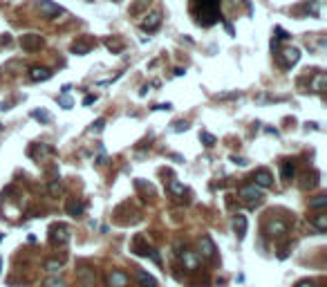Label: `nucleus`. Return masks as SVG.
<instances>
[{
	"label": "nucleus",
	"mask_w": 327,
	"mask_h": 287,
	"mask_svg": "<svg viewBox=\"0 0 327 287\" xmlns=\"http://www.w3.org/2000/svg\"><path fill=\"white\" fill-rule=\"evenodd\" d=\"M41 14L45 18H52V16H61V14H65V9L61 5H56V2H52V0H41Z\"/></svg>",
	"instance_id": "obj_7"
},
{
	"label": "nucleus",
	"mask_w": 327,
	"mask_h": 287,
	"mask_svg": "<svg viewBox=\"0 0 327 287\" xmlns=\"http://www.w3.org/2000/svg\"><path fill=\"white\" fill-rule=\"evenodd\" d=\"M231 162H233V164H237V166H244V164H247V160H242V157H231Z\"/></svg>",
	"instance_id": "obj_32"
},
{
	"label": "nucleus",
	"mask_w": 327,
	"mask_h": 287,
	"mask_svg": "<svg viewBox=\"0 0 327 287\" xmlns=\"http://www.w3.org/2000/svg\"><path fill=\"white\" fill-rule=\"evenodd\" d=\"M32 117L38 119V121H43V123H49V121H52V115H49V112H45V110H34Z\"/></svg>",
	"instance_id": "obj_22"
},
{
	"label": "nucleus",
	"mask_w": 327,
	"mask_h": 287,
	"mask_svg": "<svg viewBox=\"0 0 327 287\" xmlns=\"http://www.w3.org/2000/svg\"><path fill=\"white\" fill-rule=\"evenodd\" d=\"M94 101H96V96L90 95V96H85V99H83V106H90V103H94Z\"/></svg>",
	"instance_id": "obj_33"
},
{
	"label": "nucleus",
	"mask_w": 327,
	"mask_h": 287,
	"mask_svg": "<svg viewBox=\"0 0 327 287\" xmlns=\"http://www.w3.org/2000/svg\"><path fill=\"white\" fill-rule=\"evenodd\" d=\"M200 139L204 142V146H215V137H213L211 133H202Z\"/></svg>",
	"instance_id": "obj_26"
},
{
	"label": "nucleus",
	"mask_w": 327,
	"mask_h": 287,
	"mask_svg": "<svg viewBox=\"0 0 327 287\" xmlns=\"http://www.w3.org/2000/svg\"><path fill=\"white\" fill-rule=\"evenodd\" d=\"M96 164H99V166L106 164V153H103V150H101V155H99V160H96Z\"/></svg>",
	"instance_id": "obj_35"
},
{
	"label": "nucleus",
	"mask_w": 327,
	"mask_h": 287,
	"mask_svg": "<svg viewBox=\"0 0 327 287\" xmlns=\"http://www.w3.org/2000/svg\"><path fill=\"white\" fill-rule=\"evenodd\" d=\"M49 240H52V245H68L70 242V229L65 224H54L49 229Z\"/></svg>",
	"instance_id": "obj_3"
},
{
	"label": "nucleus",
	"mask_w": 327,
	"mask_h": 287,
	"mask_svg": "<svg viewBox=\"0 0 327 287\" xmlns=\"http://www.w3.org/2000/svg\"><path fill=\"white\" fill-rule=\"evenodd\" d=\"M52 70H47V68H32L29 70V81H34V83H41V81H47V79H52Z\"/></svg>",
	"instance_id": "obj_11"
},
{
	"label": "nucleus",
	"mask_w": 327,
	"mask_h": 287,
	"mask_svg": "<svg viewBox=\"0 0 327 287\" xmlns=\"http://www.w3.org/2000/svg\"><path fill=\"white\" fill-rule=\"evenodd\" d=\"M170 191L175 193V195H184V184H180V182H170Z\"/></svg>",
	"instance_id": "obj_25"
},
{
	"label": "nucleus",
	"mask_w": 327,
	"mask_h": 287,
	"mask_svg": "<svg viewBox=\"0 0 327 287\" xmlns=\"http://www.w3.org/2000/svg\"><path fill=\"white\" fill-rule=\"evenodd\" d=\"M103 126H106V121H103V119H96V121L92 123L90 133H101V130H103Z\"/></svg>",
	"instance_id": "obj_27"
},
{
	"label": "nucleus",
	"mask_w": 327,
	"mask_h": 287,
	"mask_svg": "<svg viewBox=\"0 0 327 287\" xmlns=\"http://www.w3.org/2000/svg\"><path fill=\"white\" fill-rule=\"evenodd\" d=\"M83 209H85V204L83 202H76V200H72V202L68 204V213L72 215V218H79V215H83Z\"/></svg>",
	"instance_id": "obj_18"
},
{
	"label": "nucleus",
	"mask_w": 327,
	"mask_h": 287,
	"mask_svg": "<svg viewBox=\"0 0 327 287\" xmlns=\"http://www.w3.org/2000/svg\"><path fill=\"white\" fill-rule=\"evenodd\" d=\"M237 195L242 197L247 204H258L260 200H262V193H260V189H258L256 184H244V186H240Z\"/></svg>",
	"instance_id": "obj_2"
},
{
	"label": "nucleus",
	"mask_w": 327,
	"mask_h": 287,
	"mask_svg": "<svg viewBox=\"0 0 327 287\" xmlns=\"http://www.w3.org/2000/svg\"><path fill=\"white\" fill-rule=\"evenodd\" d=\"M285 234H287V224L282 222V220H274V222L269 224V236H274V238H282Z\"/></svg>",
	"instance_id": "obj_15"
},
{
	"label": "nucleus",
	"mask_w": 327,
	"mask_h": 287,
	"mask_svg": "<svg viewBox=\"0 0 327 287\" xmlns=\"http://www.w3.org/2000/svg\"><path fill=\"white\" fill-rule=\"evenodd\" d=\"M327 83V74H323V72H318L316 76H314V81H311V90L314 92H323V88H325Z\"/></svg>",
	"instance_id": "obj_19"
},
{
	"label": "nucleus",
	"mask_w": 327,
	"mask_h": 287,
	"mask_svg": "<svg viewBox=\"0 0 327 287\" xmlns=\"http://www.w3.org/2000/svg\"><path fill=\"white\" fill-rule=\"evenodd\" d=\"M280 173H282V180H291V177H294V164H291V162H285L282 168H280Z\"/></svg>",
	"instance_id": "obj_23"
},
{
	"label": "nucleus",
	"mask_w": 327,
	"mask_h": 287,
	"mask_svg": "<svg viewBox=\"0 0 327 287\" xmlns=\"http://www.w3.org/2000/svg\"><path fill=\"white\" fill-rule=\"evenodd\" d=\"M200 254L204 256V258H213V256H215V245H213V240L209 238V236H202V240H200Z\"/></svg>",
	"instance_id": "obj_12"
},
{
	"label": "nucleus",
	"mask_w": 327,
	"mask_h": 287,
	"mask_svg": "<svg viewBox=\"0 0 327 287\" xmlns=\"http://www.w3.org/2000/svg\"><path fill=\"white\" fill-rule=\"evenodd\" d=\"M327 207V197L325 195H316L309 200V209H325Z\"/></svg>",
	"instance_id": "obj_20"
},
{
	"label": "nucleus",
	"mask_w": 327,
	"mask_h": 287,
	"mask_svg": "<svg viewBox=\"0 0 327 287\" xmlns=\"http://www.w3.org/2000/svg\"><path fill=\"white\" fill-rule=\"evenodd\" d=\"M197 16L202 25H213L220 18V0H197Z\"/></svg>",
	"instance_id": "obj_1"
},
{
	"label": "nucleus",
	"mask_w": 327,
	"mask_h": 287,
	"mask_svg": "<svg viewBox=\"0 0 327 287\" xmlns=\"http://www.w3.org/2000/svg\"><path fill=\"white\" fill-rule=\"evenodd\" d=\"M128 285V276L119 269H112L108 274V287H126Z\"/></svg>",
	"instance_id": "obj_10"
},
{
	"label": "nucleus",
	"mask_w": 327,
	"mask_h": 287,
	"mask_svg": "<svg viewBox=\"0 0 327 287\" xmlns=\"http://www.w3.org/2000/svg\"><path fill=\"white\" fill-rule=\"evenodd\" d=\"M45 269H47L49 274H58V271L63 269V263H58V261H45Z\"/></svg>",
	"instance_id": "obj_21"
},
{
	"label": "nucleus",
	"mask_w": 327,
	"mask_h": 287,
	"mask_svg": "<svg viewBox=\"0 0 327 287\" xmlns=\"http://www.w3.org/2000/svg\"><path fill=\"white\" fill-rule=\"evenodd\" d=\"M233 231H235L237 240L244 238V234H247V218H244V215H235V220H233Z\"/></svg>",
	"instance_id": "obj_14"
},
{
	"label": "nucleus",
	"mask_w": 327,
	"mask_h": 287,
	"mask_svg": "<svg viewBox=\"0 0 327 287\" xmlns=\"http://www.w3.org/2000/svg\"><path fill=\"white\" fill-rule=\"evenodd\" d=\"M58 103L63 108H72V99H70V95H61L58 96Z\"/></svg>",
	"instance_id": "obj_28"
},
{
	"label": "nucleus",
	"mask_w": 327,
	"mask_h": 287,
	"mask_svg": "<svg viewBox=\"0 0 327 287\" xmlns=\"http://www.w3.org/2000/svg\"><path fill=\"white\" fill-rule=\"evenodd\" d=\"M182 263L186 265V269H197L200 265V256L195 251H182Z\"/></svg>",
	"instance_id": "obj_13"
},
{
	"label": "nucleus",
	"mask_w": 327,
	"mask_h": 287,
	"mask_svg": "<svg viewBox=\"0 0 327 287\" xmlns=\"http://www.w3.org/2000/svg\"><path fill=\"white\" fill-rule=\"evenodd\" d=\"M298 287H316L314 283H309V281H305V283H298Z\"/></svg>",
	"instance_id": "obj_36"
},
{
	"label": "nucleus",
	"mask_w": 327,
	"mask_h": 287,
	"mask_svg": "<svg viewBox=\"0 0 327 287\" xmlns=\"http://www.w3.org/2000/svg\"><path fill=\"white\" fill-rule=\"evenodd\" d=\"M137 283H139V287H157V281H155L150 274L141 271V269L137 271Z\"/></svg>",
	"instance_id": "obj_16"
},
{
	"label": "nucleus",
	"mask_w": 327,
	"mask_h": 287,
	"mask_svg": "<svg viewBox=\"0 0 327 287\" xmlns=\"http://www.w3.org/2000/svg\"><path fill=\"white\" fill-rule=\"evenodd\" d=\"M92 48H94V41H92V38H88V36H83V38H79V41H74V43H72V52H74V54H79V56L88 54Z\"/></svg>",
	"instance_id": "obj_8"
},
{
	"label": "nucleus",
	"mask_w": 327,
	"mask_h": 287,
	"mask_svg": "<svg viewBox=\"0 0 327 287\" xmlns=\"http://www.w3.org/2000/svg\"><path fill=\"white\" fill-rule=\"evenodd\" d=\"M61 191H63V186H61V182H52V184H49V193H52V195H58Z\"/></svg>",
	"instance_id": "obj_29"
},
{
	"label": "nucleus",
	"mask_w": 327,
	"mask_h": 287,
	"mask_svg": "<svg viewBox=\"0 0 327 287\" xmlns=\"http://www.w3.org/2000/svg\"><path fill=\"white\" fill-rule=\"evenodd\" d=\"M0 271H2V261H0Z\"/></svg>",
	"instance_id": "obj_37"
},
{
	"label": "nucleus",
	"mask_w": 327,
	"mask_h": 287,
	"mask_svg": "<svg viewBox=\"0 0 327 287\" xmlns=\"http://www.w3.org/2000/svg\"><path fill=\"white\" fill-rule=\"evenodd\" d=\"M21 48L25 52H36V49L43 48V38L38 34H27V36L21 38Z\"/></svg>",
	"instance_id": "obj_5"
},
{
	"label": "nucleus",
	"mask_w": 327,
	"mask_h": 287,
	"mask_svg": "<svg viewBox=\"0 0 327 287\" xmlns=\"http://www.w3.org/2000/svg\"><path fill=\"white\" fill-rule=\"evenodd\" d=\"M170 103H159V106H155V110H170Z\"/></svg>",
	"instance_id": "obj_34"
},
{
	"label": "nucleus",
	"mask_w": 327,
	"mask_h": 287,
	"mask_svg": "<svg viewBox=\"0 0 327 287\" xmlns=\"http://www.w3.org/2000/svg\"><path fill=\"white\" fill-rule=\"evenodd\" d=\"M298 61H301V52L296 48H287L278 54V63L282 65V68H291V65H296Z\"/></svg>",
	"instance_id": "obj_4"
},
{
	"label": "nucleus",
	"mask_w": 327,
	"mask_h": 287,
	"mask_svg": "<svg viewBox=\"0 0 327 287\" xmlns=\"http://www.w3.org/2000/svg\"><path fill=\"white\" fill-rule=\"evenodd\" d=\"M0 130H2V126H0Z\"/></svg>",
	"instance_id": "obj_38"
},
{
	"label": "nucleus",
	"mask_w": 327,
	"mask_h": 287,
	"mask_svg": "<svg viewBox=\"0 0 327 287\" xmlns=\"http://www.w3.org/2000/svg\"><path fill=\"white\" fill-rule=\"evenodd\" d=\"M159 25H162V14H159V11H153V14H148V16L143 18L141 29L143 32H155Z\"/></svg>",
	"instance_id": "obj_9"
},
{
	"label": "nucleus",
	"mask_w": 327,
	"mask_h": 287,
	"mask_svg": "<svg viewBox=\"0 0 327 287\" xmlns=\"http://www.w3.org/2000/svg\"><path fill=\"white\" fill-rule=\"evenodd\" d=\"M106 45H108V49H115V52H119V49H121V43H117V41H108Z\"/></svg>",
	"instance_id": "obj_30"
},
{
	"label": "nucleus",
	"mask_w": 327,
	"mask_h": 287,
	"mask_svg": "<svg viewBox=\"0 0 327 287\" xmlns=\"http://www.w3.org/2000/svg\"><path fill=\"white\" fill-rule=\"evenodd\" d=\"M43 287H65V283L58 276H52V278H47V281L43 283Z\"/></svg>",
	"instance_id": "obj_24"
},
{
	"label": "nucleus",
	"mask_w": 327,
	"mask_h": 287,
	"mask_svg": "<svg viewBox=\"0 0 327 287\" xmlns=\"http://www.w3.org/2000/svg\"><path fill=\"white\" fill-rule=\"evenodd\" d=\"M186 128H188V123H186V121H177L173 130H175V133H182V130H186Z\"/></svg>",
	"instance_id": "obj_31"
},
{
	"label": "nucleus",
	"mask_w": 327,
	"mask_h": 287,
	"mask_svg": "<svg viewBox=\"0 0 327 287\" xmlns=\"http://www.w3.org/2000/svg\"><path fill=\"white\" fill-rule=\"evenodd\" d=\"M309 222H311V227L316 229V231H327V215H325V213H318V215H314Z\"/></svg>",
	"instance_id": "obj_17"
},
{
	"label": "nucleus",
	"mask_w": 327,
	"mask_h": 287,
	"mask_svg": "<svg viewBox=\"0 0 327 287\" xmlns=\"http://www.w3.org/2000/svg\"><path fill=\"white\" fill-rule=\"evenodd\" d=\"M254 184L258 186V189H269V186L274 184V175H271L267 168H258L254 173Z\"/></svg>",
	"instance_id": "obj_6"
}]
</instances>
